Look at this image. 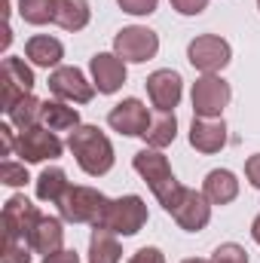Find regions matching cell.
<instances>
[{
    "instance_id": "1",
    "label": "cell",
    "mask_w": 260,
    "mask_h": 263,
    "mask_svg": "<svg viewBox=\"0 0 260 263\" xmlns=\"http://www.w3.org/2000/svg\"><path fill=\"white\" fill-rule=\"evenodd\" d=\"M67 147L77 165L92 178H101L114 168V144L98 126H77L67 138Z\"/></svg>"
},
{
    "instance_id": "2",
    "label": "cell",
    "mask_w": 260,
    "mask_h": 263,
    "mask_svg": "<svg viewBox=\"0 0 260 263\" xmlns=\"http://www.w3.org/2000/svg\"><path fill=\"white\" fill-rule=\"evenodd\" d=\"M135 172L144 178V184L153 190V196L162 202V208L165 211H172L175 208V202L181 199V184H178V178H175V172H172V165H169V159L159 153V150H138L135 153Z\"/></svg>"
},
{
    "instance_id": "3",
    "label": "cell",
    "mask_w": 260,
    "mask_h": 263,
    "mask_svg": "<svg viewBox=\"0 0 260 263\" xmlns=\"http://www.w3.org/2000/svg\"><path fill=\"white\" fill-rule=\"evenodd\" d=\"M107 205H110V199L104 193H98V190H92V187H70L65 193V199L59 202V211L70 223H92V227H98L104 211H107Z\"/></svg>"
},
{
    "instance_id": "4",
    "label": "cell",
    "mask_w": 260,
    "mask_h": 263,
    "mask_svg": "<svg viewBox=\"0 0 260 263\" xmlns=\"http://www.w3.org/2000/svg\"><path fill=\"white\" fill-rule=\"evenodd\" d=\"M147 223V205L141 196H123L114 199L101 217V223L95 230H110V233H120V236H135L141 227Z\"/></svg>"
},
{
    "instance_id": "5",
    "label": "cell",
    "mask_w": 260,
    "mask_h": 263,
    "mask_svg": "<svg viewBox=\"0 0 260 263\" xmlns=\"http://www.w3.org/2000/svg\"><path fill=\"white\" fill-rule=\"evenodd\" d=\"M34 89V70L25 65V59H3L0 67V101H3V110H12L25 95H31Z\"/></svg>"
},
{
    "instance_id": "6",
    "label": "cell",
    "mask_w": 260,
    "mask_h": 263,
    "mask_svg": "<svg viewBox=\"0 0 260 263\" xmlns=\"http://www.w3.org/2000/svg\"><path fill=\"white\" fill-rule=\"evenodd\" d=\"M114 52L123 59V62H150L156 52H159V37L156 31L150 28H141V25H132V28H123L117 37H114Z\"/></svg>"
},
{
    "instance_id": "7",
    "label": "cell",
    "mask_w": 260,
    "mask_h": 263,
    "mask_svg": "<svg viewBox=\"0 0 260 263\" xmlns=\"http://www.w3.org/2000/svg\"><path fill=\"white\" fill-rule=\"evenodd\" d=\"M230 43L224 40V37H217V34H202V37H196L190 40V46H187V59H190V65L196 70H202V73H217V70H224V67L230 65Z\"/></svg>"
},
{
    "instance_id": "8",
    "label": "cell",
    "mask_w": 260,
    "mask_h": 263,
    "mask_svg": "<svg viewBox=\"0 0 260 263\" xmlns=\"http://www.w3.org/2000/svg\"><path fill=\"white\" fill-rule=\"evenodd\" d=\"M230 83L217 73H205L193 83V110L196 117H220L230 104Z\"/></svg>"
},
{
    "instance_id": "9",
    "label": "cell",
    "mask_w": 260,
    "mask_h": 263,
    "mask_svg": "<svg viewBox=\"0 0 260 263\" xmlns=\"http://www.w3.org/2000/svg\"><path fill=\"white\" fill-rule=\"evenodd\" d=\"M40 217L43 214L37 211V205H31L25 196H12L3 205V236L6 239L31 242V233L40 223Z\"/></svg>"
},
{
    "instance_id": "10",
    "label": "cell",
    "mask_w": 260,
    "mask_h": 263,
    "mask_svg": "<svg viewBox=\"0 0 260 263\" xmlns=\"http://www.w3.org/2000/svg\"><path fill=\"white\" fill-rule=\"evenodd\" d=\"M15 153H18L25 162L55 159V156H62V141L55 138V132H52V129L31 126V129H22L18 144H15Z\"/></svg>"
},
{
    "instance_id": "11",
    "label": "cell",
    "mask_w": 260,
    "mask_h": 263,
    "mask_svg": "<svg viewBox=\"0 0 260 263\" xmlns=\"http://www.w3.org/2000/svg\"><path fill=\"white\" fill-rule=\"evenodd\" d=\"M49 92L55 98H62V101L86 104L95 95V83H89L80 67H55L49 73Z\"/></svg>"
},
{
    "instance_id": "12",
    "label": "cell",
    "mask_w": 260,
    "mask_h": 263,
    "mask_svg": "<svg viewBox=\"0 0 260 263\" xmlns=\"http://www.w3.org/2000/svg\"><path fill=\"white\" fill-rule=\"evenodd\" d=\"M175 220H178V227L181 230H187V233H199V230H205L208 227V220H211V202L205 199V193H196V190H181V199L175 202V208L169 211Z\"/></svg>"
},
{
    "instance_id": "13",
    "label": "cell",
    "mask_w": 260,
    "mask_h": 263,
    "mask_svg": "<svg viewBox=\"0 0 260 263\" xmlns=\"http://www.w3.org/2000/svg\"><path fill=\"white\" fill-rule=\"evenodd\" d=\"M144 86H147V95H150L153 107H159V110H165V114H172V110L178 107L181 92H184V80H181V73L172 70V67L153 70Z\"/></svg>"
},
{
    "instance_id": "14",
    "label": "cell",
    "mask_w": 260,
    "mask_h": 263,
    "mask_svg": "<svg viewBox=\"0 0 260 263\" xmlns=\"http://www.w3.org/2000/svg\"><path fill=\"white\" fill-rule=\"evenodd\" d=\"M107 123H110V129H117L120 135H147L150 129V114H147V104L144 101H138V98H126V101H120L110 114H107Z\"/></svg>"
},
{
    "instance_id": "15",
    "label": "cell",
    "mask_w": 260,
    "mask_h": 263,
    "mask_svg": "<svg viewBox=\"0 0 260 263\" xmlns=\"http://www.w3.org/2000/svg\"><path fill=\"white\" fill-rule=\"evenodd\" d=\"M89 67H92V83L101 95H114L126 83V62L117 52H98Z\"/></svg>"
},
{
    "instance_id": "16",
    "label": "cell",
    "mask_w": 260,
    "mask_h": 263,
    "mask_svg": "<svg viewBox=\"0 0 260 263\" xmlns=\"http://www.w3.org/2000/svg\"><path fill=\"white\" fill-rule=\"evenodd\" d=\"M190 144L199 153H217L227 144V123L220 117H193Z\"/></svg>"
},
{
    "instance_id": "17",
    "label": "cell",
    "mask_w": 260,
    "mask_h": 263,
    "mask_svg": "<svg viewBox=\"0 0 260 263\" xmlns=\"http://www.w3.org/2000/svg\"><path fill=\"white\" fill-rule=\"evenodd\" d=\"M202 193L211 205H230L233 199L239 196V181L233 172L227 168H214L205 175V184H202Z\"/></svg>"
},
{
    "instance_id": "18",
    "label": "cell",
    "mask_w": 260,
    "mask_h": 263,
    "mask_svg": "<svg viewBox=\"0 0 260 263\" xmlns=\"http://www.w3.org/2000/svg\"><path fill=\"white\" fill-rule=\"evenodd\" d=\"M62 242H65L62 220H59V217H40V223L34 227V233H31V242H28V245H31L37 254L49 257V254H55V251L62 248Z\"/></svg>"
},
{
    "instance_id": "19",
    "label": "cell",
    "mask_w": 260,
    "mask_h": 263,
    "mask_svg": "<svg viewBox=\"0 0 260 263\" xmlns=\"http://www.w3.org/2000/svg\"><path fill=\"white\" fill-rule=\"evenodd\" d=\"M25 55L37 67H55L65 59V46L55 37H49V34H37V37H31L25 43Z\"/></svg>"
},
{
    "instance_id": "20",
    "label": "cell",
    "mask_w": 260,
    "mask_h": 263,
    "mask_svg": "<svg viewBox=\"0 0 260 263\" xmlns=\"http://www.w3.org/2000/svg\"><path fill=\"white\" fill-rule=\"evenodd\" d=\"M40 123L52 132H73L80 126V114L77 107H67L65 101H43Z\"/></svg>"
},
{
    "instance_id": "21",
    "label": "cell",
    "mask_w": 260,
    "mask_h": 263,
    "mask_svg": "<svg viewBox=\"0 0 260 263\" xmlns=\"http://www.w3.org/2000/svg\"><path fill=\"white\" fill-rule=\"evenodd\" d=\"M89 0H55V25L65 31H83L89 25Z\"/></svg>"
},
{
    "instance_id": "22",
    "label": "cell",
    "mask_w": 260,
    "mask_h": 263,
    "mask_svg": "<svg viewBox=\"0 0 260 263\" xmlns=\"http://www.w3.org/2000/svg\"><path fill=\"white\" fill-rule=\"evenodd\" d=\"M123 260V248L114 239L110 230H95L92 242H89V263H120Z\"/></svg>"
},
{
    "instance_id": "23",
    "label": "cell",
    "mask_w": 260,
    "mask_h": 263,
    "mask_svg": "<svg viewBox=\"0 0 260 263\" xmlns=\"http://www.w3.org/2000/svg\"><path fill=\"white\" fill-rule=\"evenodd\" d=\"M67 190H70V184H67V175L62 168H43L40 172V178H37V199L59 205Z\"/></svg>"
},
{
    "instance_id": "24",
    "label": "cell",
    "mask_w": 260,
    "mask_h": 263,
    "mask_svg": "<svg viewBox=\"0 0 260 263\" xmlns=\"http://www.w3.org/2000/svg\"><path fill=\"white\" fill-rule=\"evenodd\" d=\"M175 135H178V120H175V114L159 110V117L150 120V129L144 135V141H147V147L162 150V147H169V144L175 141Z\"/></svg>"
},
{
    "instance_id": "25",
    "label": "cell",
    "mask_w": 260,
    "mask_h": 263,
    "mask_svg": "<svg viewBox=\"0 0 260 263\" xmlns=\"http://www.w3.org/2000/svg\"><path fill=\"white\" fill-rule=\"evenodd\" d=\"M40 110H43V101H37L34 95H25V98H22L12 110H6V114H9L12 126H18V129H31V126H37Z\"/></svg>"
},
{
    "instance_id": "26",
    "label": "cell",
    "mask_w": 260,
    "mask_h": 263,
    "mask_svg": "<svg viewBox=\"0 0 260 263\" xmlns=\"http://www.w3.org/2000/svg\"><path fill=\"white\" fill-rule=\"evenodd\" d=\"M18 12L28 25L55 22V0H18Z\"/></svg>"
},
{
    "instance_id": "27",
    "label": "cell",
    "mask_w": 260,
    "mask_h": 263,
    "mask_svg": "<svg viewBox=\"0 0 260 263\" xmlns=\"http://www.w3.org/2000/svg\"><path fill=\"white\" fill-rule=\"evenodd\" d=\"M31 245L28 242H22V239H6L3 236V254H0V260L3 263H31V251H28Z\"/></svg>"
},
{
    "instance_id": "28",
    "label": "cell",
    "mask_w": 260,
    "mask_h": 263,
    "mask_svg": "<svg viewBox=\"0 0 260 263\" xmlns=\"http://www.w3.org/2000/svg\"><path fill=\"white\" fill-rule=\"evenodd\" d=\"M0 181H3L6 187H22V184H28L31 178H28V168H25V165L6 159V162L0 165Z\"/></svg>"
},
{
    "instance_id": "29",
    "label": "cell",
    "mask_w": 260,
    "mask_h": 263,
    "mask_svg": "<svg viewBox=\"0 0 260 263\" xmlns=\"http://www.w3.org/2000/svg\"><path fill=\"white\" fill-rule=\"evenodd\" d=\"M211 263H248V254H245L242 245L227 242V245H220V248L211 254Z\"/></svg>"
},
{
    "instance_id": "30",
    "label": "cell",
    "mask_w": 260,
    "mask_h": 263,
    "mask_svg": "<svg viewBox=\"0 0 260 263\" xmlns=\"http://www.w3.org/2000/svg\"><path fill=\"white\" fill-rule=\"evenodd\" d=\"M117 3L129 15H150V12H156V3L159 0H117Z\"/></svg>"
},
{
    "instance_id": "31",
    "label": "cell",
    "mask_w": 260,
    "mask_h": 263,
    "mask_svg": "<svg viewBox=\"0 0 260 263\" xmlns=\"http://www.w3.org/2000/svg\"><path fill=\"white\" fill-rule=\"evenodd\" d=\"M172 6H175L181 15H199V12L208 6V0H172Z\"/></svg>"
},
{
    "instance_id": "32",
    "label": "cell",
    "mask_w": 260,
    "mask_h": 263,
    "mask_svg": "<svg viewBox=\"0 0 260 263\" xmlns=\"http://www.w3.org/2000/svg\"><path fill=\"white\" fill-rule=\"evenodd\" d=\"M129 263H165V254L159 248H141V251L132 254Z\"/></svg>"
},
{
    "instance_id": "33",
    "label": "cell",
    "mask_w": 260,
    "mask_h": 263,
    "mask_svg": "<svg viewBox=\"0 0 260 263\" xmlns=\"http://www.w3.org/2000/svg\"><path fill=\"white\" fill-rule=\"evenodd\" d=\"M245 175H248L251 187H257V190H260V153L248 156V162H245Z\"/></svg>"
},
{
    "instance_id": "34",
    "label": "cell",
    "mask_w": 260,
    "mask_h": 263,
    "mask_svg": "<svg viewBox=\"0 0 260 263\" xmlns=\"http://www.w3.org/2000/svg\"><path fill=\"white\" fill-rule=\"evenodd\" d=\"M43 263H80V257H77V251H70V248H59L55 254L43 257Z\"/></svg>"
},
{
    "instance_id": "35",
    "label": "cell",
    "mask_w": 260,
    "mask_h": 263,
    "mask_svg": "<svg viewBox=\"0 0 260 263\" xmlns=\"http://www.w3.org/2000/svg\"><path fill=\"white\" fill-rule=\"evenodd\" d=\"M0 138H3L6 156H12V150H15V144H18V141H12V129H9V126H0Z\"/></svg>"
},
{
    "instance_id": "36",
    "label": "cell",
    "mask_w": 260,
    "mask_h": 263,
    "mask_svg": "<svg viewBox=\"0 0 260 263\" xmlns=\"http://www.w3.org/2000/svg\"><path fill=\"white\" fill-rule=\"evenodd\" d=\"M251 236H254V242L260 245V214L254 217V223H251Z\"/></svg>"
},
{
    "instance_id": "37",
    "label": "cell",
    "mask_w": 260,
    "mask_h": 263,
    "mask_svg": "<svg viewBox=\"0 0 260 263\" xmlns=\"http://www.w3.org/2000/svg\"><path fill=\"white\" fill-rule=\"evenodd\" d=\"M184 263H208V260H199V257H190V260H184Z\"/></svg>"
},
{
    "instance_id": "38",
    "label": "cell",
    "mask_w": 260,
    "mask_h": 263,
    "mask_svg": "<svg viewBox=\"0 0 260 263\" xmlns=\"http://www.w3.org/2000/svg\"><path fill=\"white\" fill-rule=\"evenodd\" d=\"M257 6H260V0H257Z\"/></svg>"
}]
</instances>
